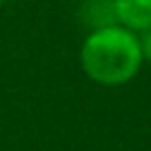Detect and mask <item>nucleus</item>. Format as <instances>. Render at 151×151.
<instances>
[{"instance_id": "f257e3e1", "label": "nucleus", "mask_w": 151, "mask_h": 151, "mask_svg": "<svg viewBox=\"0 0 151 151\" xmlns=\"http://www.w3.org/2000/svg\"><path fill=\"white\" fill-rule=\"evenodd\" d=\"M80 67L87 78L98 85H127L142 67L138 33L124 29L122 24L89 31L80 45Z\"/></svg>"}, {"instance_id": "20e7f679", "label": "nucleus", "mask_w": 151, "mask_h": 151, "mask_svg": "<svg viewBox=\"0 0 151 151\" xmlns=\"http://www.w3.org/2000/svg\"><path fill=\"white\" fill-rule=\"evenodd\" d=\"M138 42H140L142 62H149V65H151V27L138 33Z\"/></svg>"}, {"instance_id": "7ed1b4c3", "label": "nucleus", "mask_w": 151, "mask_h": 151, "mask_svg": "<svg viewBox=\"0 0 151 151\" xmlns=\"http://www.w3.org/2000/svg\"><path fill=\"white\" fill-rule=\"evenodd\" d=\"M80 20H82V24H85L89 31L111 27V24H118L113 0H82V5H80Z\"/></svg>"}, {"instance_id": "f03ea898", "label": "nucleus", "mask_w": 151, "mask_h": 151, "mask_svg": "<svg viewBox=\"0 0 151 151\" xmlns=\"http://www.w3.org/2000/svg\"><path fill=\"white\" fill-rule=\"evenodd\" d=\"M116 20L124 29L140 33L151 27V0H113Z\"/></svg>"}, {"instance_id": "39448f33", "label": "nucleus", "mask_w": 151, "mask_h": 151, "mask_svg": "<svg viewBox=\"0 0 151 151\" xmlns=\"http://www.w3.org/2000/svg\"><path fill=\"white\" fill-rule=\"evenodd\" d=\"M2 2H7V0H0V5H2Z\"/></svg>"}]
</instances>
